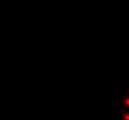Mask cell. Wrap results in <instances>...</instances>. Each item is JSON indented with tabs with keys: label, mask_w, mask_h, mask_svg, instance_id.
Masks as SVG:
<instances>
[{
	"label": "cell",
	"mask_w": 129,
	"mask_h": 120,
	"mask_svg": "<svg viewBox=\"0 0 129 120\" xmlns=\"http://www.w3.org/2000/svg\"><path fill=\"white\" fill-rule=\"evenodd\" d=\"M122 103L124 106L129 108V95H124L123 98H122Z\"/></svg>",
	"instance_id": "1"
},
{
	"label": "cell",
	"mask_w": 129,
	"mask_h": 120,
	"mask_svg": "<svg viewBox=\"0 0 129 120\" xmlns=\"http://www.w3.org/2000/svg\"><path fill=\"white\" fill-rule=\"evenodd\" d=\"M119 119L120 120H129V113L126 112V111H124V112L121 114Z\"/></svg>",
	"instance_id": "2"
}]
</instances>
